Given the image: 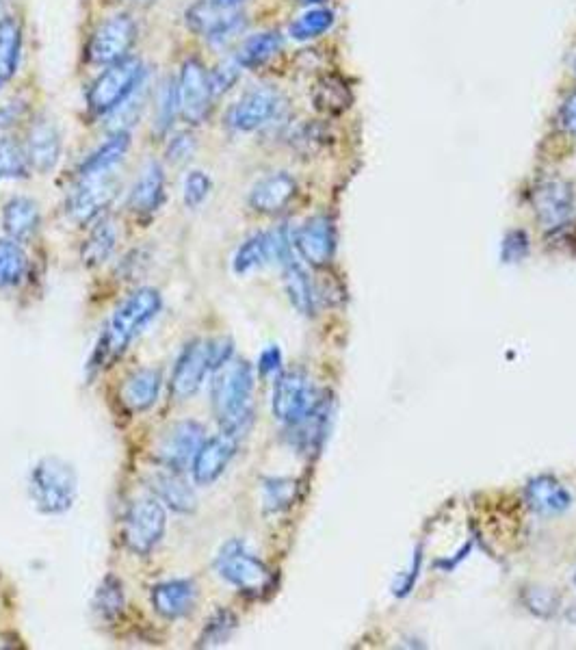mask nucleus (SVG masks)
<instances>
[{
	"label": "nucleus",
	"mask_w": 576,
	"mask_h": 650,
	"mask_svg": "<svg viewBox=\"0 0 576 650\" xmlns=\"http://www.w3.org/2000/svg\"><path fill=\"white\" fill-rule=\"evenodd\" d=\"M163 297L156 289H137L115 308L113 317L104 328L94 356L96 367H109V362L120 358L133 345L135 338L159 317Z\"/></svg>",
	"instance_id": "nucleus-1"
},
{
	"label": "nucleus",
	"mask_w": 576,
	"mask_h": 650,
	"mask_svg": "<svg viewBox=\"0 0 576 650\" xmlns=\"http://www.w3.org/2000/svg\"><path fill=\"white\" fill-rule=\"evenodd\" d=\"M254 369L250 362L232 358L213 371L211 401L217 421L224 432L243 436L252 423L254 408Z\"/></svg>",
	"instance_id": "nucleus-2"
},
{
	"label": "nucleus",
	"mask_w": 576,
	"mask_h": 650,
	"mask_svg": "<svg viewBox=\"0 0 576 650\" xmlns=\"http://www.w3.org/2000/svg\"><path fill=\"white\" fill-rule=\"evenodd\" d=\"M29 497L39 512L46 516H59L72 510L78 494V479L72 464L61 458H42L26 477Z\"/></svg>",
	"instance_id": "nucleus-3"
},
{
	"label": "nucleus",
	"mask_w": 576,
	"mask_h": 650,
	"mask_svg": "<svg viewBox=\"0 0 576 650\" xmlns=\"http://www.w3.org/2000/svg\"><path fill=\"white\" fill-rule=\"evenodd\" d=\"M146 74L148 72L143 68L141 59L130 55L102 68L87 91L89 111L94 115H111L146 83Z\"/></svg>",
	"instance_id": "nucleus-4"
},
{
	"label": "nucleus",
	"mask_w": 576,
	"mask_h": 650,
	"mask_svg": "<svg viewBox=\"0 0 576 650\" xmlns=\"http://www.w3.org/2000/svg\"><path fill=\"white\" fill-rule=\"evenodd\" d=\"M167 531V507L154 497L130 501L124 514V544L137 555H148L161 544Z\"/></svg>",
	"instance_id": "nucleus-5"
},
{
	"label": "nucleus",
	"mask_w": 576,
	"mask_h": 650,
	"mask_svg": "<svg viewBox=\"0 0 576 650\" xmlns=\"http://www.w3.org/2000/svg\"><path fill=\"white\" fill-rule=\"evenodd\" d=\"M215 570L232 588L245 594H263L271 585L269 568L241 540H230L221 546Z\"/></svg>",
	"instance_id": "nucleus-6"
},
{
	"label": "nucleus",
	"mask_w": 576,
	"mask_h": 650,
	"mask_svg": "<svg viewBox=\"0 0 576 650\" xmlns=\"http://www.w3.org/2000/svg\"><path fill=\"white\" fill-rule=\"evenodd\" d=\"M319 393L310 377L301 371L280 373L276 386H273V414L284 425H295L319 406Z\"/></svg>",
	"instance_id": "nucleus-7"
},
{
	"label": "nucleus",
	"mask_w": 576,
	"mask_h": 650,
	"mask_svg": "<svg viewBox=\"0 0 576 650\" xmlns=\"http://www.w3.org/2000/svg\"><path fill=\"white\" fill-rule=\"evenodd\" d=\"M137 39V24L128 13H113L107 20H102L94 35L89 39L87 59L91 65L107 68L111 63L128 57Z\"/></svg>",
	"instance_id": "nucleus-8"
},
{
	"label": "nucleus",
	"mask_w": 576,
	"mask_h": 650,
	"mask_svg": "<svg viewBox=\"0 0 576 650\" xmlns=\"http://www.w3.org/2000/svg\"><path fill=\"white\" fill-rule=\"evenodd\" d=\"M187 26L215 48L228 46L245 29V16L237 9H221L211 0H198L187 9Z\"/></svg>",
	"instance_id": "nucleus-9"
},
{
	"label": "nucleus",
	"mask_w": 576,
	"mask_h": 650,
	"mask_svg": "<svg viewBox=\"0 0 576 650\" xmlns=\"http://www.w3.org/2000/svg\"><path fill=\"white\" fill-rule=\"evenodd\" d=\"M120 187L117 172L113 174H78V182L68 200V213L76 224H91L102 217Z\"/></svg>",
	"instance_id": "nucleus-10"
},
{
	"label": "nucleus",
	"mask_w": 576,
	"mask_h": 650,
	"mask_svg": "<svg viewBox=\"0 0 576 650\" xmlns=\"http://www.w3.org/2000/svg\"><path fill=\"white\" fill-rule=\"evenodd\" d=\"M204 440L206 432L198 421H178L172 427H167L159 442H156L154 458L161 468L185 473L187 468H191L195 453H198Z\"/></svg>",
	"instance_id": "nucleus-11"
},
{
	"label": "nucleus",
	"mask_w": 576,
	"mask_h": 650,
	"mask_svg": "<svg viewBox=\"0 0 576 650\" xmlns=\"http://www.w3.org/2000/svg\"><path fill=\"white\" fill-rule=\"evenodd\" d=\"M178 98H180V117L187 124H202L213 107V87L208 70L198 59H187L182 63L178 76Z\"/></svg>",
	"instance_id": "nucleus-12"
},
{
	"label": "nucleus",
	"mask_w": 576,
	"mask_h": 650,
	"mask_svg": "<svg viewBox=\"0 0 576 650\" xmlns=\"http://www.w3.org/2000/svg\"><path fill=\"white\" fill-rule=\"evenodd\" d=\"M282 109V96L273 87H254L232 104L226 124L237 133H254L276 120Z\"/></svg>",
	"instance_id": "nucleus-13"
},
{
	"label": "nucleus",
	"mask_w": 576,
	"mask_h": 650,
	"mask_svg": "<svg viewBox=\"0 0 576 650\" xmlns=\"http://www.w3.org/2000/svg\"><path fill=\"white\" fill-rule=\"evenodd\" d=\"M239 436L221 432L206 438L191 462V477L198 486H213L215 481L228 471L234 455H237Z\"/></svg>",
	"instance_id": "nucleus-14"
},
{
	"label": "nucleus",
	"mask_w": 576,
	"mask_h": 650,
	"mask_svg": "<svg viewBox=\"0 0 576 650\" xmlns=\"http://www.w3.org/2000/svg\"><path fill=\"white\" fill-rule=\"evenodd\" d=\"M213 373L211 345L208 341H191L180 351L172 373V393L178 399H189L204 386L206 377Z\"/></svg>",
	"instance_id": "nucleus-15"
},
{
	"label": "nucleus",
	"mask_w": 576,
	"mask_h": 650,
	"mask_svg": "<svg viewBox=\"0 0 576 650\" xmlns=\"http://www.w3.org/2000/svg\"><path fill=\"white\" fill-rule=\"evenodd\" d=\"M531 204L546 230H559L568 224L574 211V193L566 180H544L533 191Z\"/></svg>",
	"instance_id": "nucleus-16"
},
{
	"label": "nucleus",
	"mask_w": 576,
	"mask_h": 650,
	"mask_svg": "<svg viewBox=\"0 0 576 650\" xmlns=\"http://www.w3.org/2000/svg\"><path fill=\"white\" fill-rule=\"evenodd\" d=\"M26 156H29L31 169L39 174H48L57 167L63 150V137L59 126L46 115L35 117L26 139Z\"/></svg>",
	"instance_id": "nucleus-17"
},
{
	"label": "nucleus",
	"mask_w": 576,
	"mask_h": 650,
	"mask_svg": "<svg viewBox=\"0 0 576 650\" xmlns=\"http://www.w3.org/2000/svg\"><path fill=\"white\" fill-rule=\"evenodd\" d=\"M150 603L156 614L165 620L189 616L198 603V585L193 579H169L150 588Z\"/></svg>",
	"instance_id": "nucleus-18"
},
{
	"label": "nucleus",
	"mask_w": 576,
	"mask_h": 650,
	"mask_svg": "<svg viewBox=\"0 0 576 650\" xmlns=\"http://www.w3.org/2000/svg\"><path fill=\"white\" fill-rule=\"evenodd\" d=\"M297 254L314 267H323L332 260L336 250V234L332 221L319 215L308 219L304 226L295 232Z\"/></svg>",
	"instance_id": "nucleus-19"
},
{
	"label": "nucleus",
	"mask_w": 576,
	"mask_h": 650,
	"mask_svg": "<svg viewBox=\"0 0 576 650\" xmlns=\"http://www.w3.org/2000/svg\"><path fill=\"white\" fill-rule=\"evenodd\" d=\"M148 486L154 497L169 507V510L189 514L198 507V494H195L193 486L185 479V473L159 468V471L150 475Z\"/></svg>",
	"instance_id": "nucleus-20"
},
{
	"label": "nucleus",
	"mask_w": 576,
	"mask_h": 650,
	"mask_svg": "<svg viewBox=\"0 0 576 650\" xmlns=\"http://www.w3.org/2000/svg\"><path fill=\"white\" fill-rule=\"evenodd\" d=\"M130 208L137 215H154L165 204V169L161 163L148 161L143 165L139 178L128 198Z\"/></svg>",
	"instance_id": "nucleus-21"
},
{
	"label": "nucleus",
	"mask_w": 576,
	"mask_h": 650,
	"mask_svg": "<svg viewBox=\"0 0 576 650\" xmlns=\"http://www.w3.org/2000/svg\"><path fill=\"white\" fill-rule=\"evenodd\" d=\"M297 193V182L291 174L276 172L260 178L250 191V206L258 213L273 215L288 206Z\"/></svg>",
	"instance_id": "nucleus-22"
},
{
	"label": "nucleus",
	"mask_w": 576,
	"mask_h": 650,
	"mask_svg": "<svg viewBox=\"0 0 576 650\" xmlns=\"http://www.w3.org/2000/svg\"><path fill=\"white\" fill-rule=\"evenodd\" d=\"M163 377L159 369L143 367L130 373L122 386V401L133 412H146L159 401Z\"/></svg>",
	"instance_id": "nucleus-23"
},
{
	"label": "nucleus",
	"mask_w": 576,
	"mask_h": 650,
	"mask_svg": "<svg viewBox=\"0 0 576 650\" xmlns=\"http://www.w3.org/2000/svg\"><path fill=\"white\" fill-rule=\"evenodd\" d=\"M39 221H42V215H39L37 202L24 198V195H16L3 206V228L13 241H29L39 230Z\"/></svg>",
	"instance_id": "nucleus-24"
},
{
	"label": "nucleus",
	"mask_w": 576,
	"mask_h": 650,
	"mask_svg": "<svg viewBox=\"0 0 576 650\" xmlns=\"http://www.w3.org/2000/svg\"><path fill=\"white\" fill-rule=\"evenodd\" d=\"M130 130H115L111 137L91 152L81 165V174H113L124 163L130 150Z\"/></svg>",
	"instance_id": "nucleus-25"
},
{
	"label": "nucleus",
	"mask_w": 576,
	"mask_h": 650,
	"mask_svg": "<svg viewBox=\"0 0 576 650\" xmlns=\"http://www.w3.org/2000/svg\"><path fill=\"white\" fill-rule=\"evenodd\" d=\"M527 501L540 514H561L572 505L570 492L557 479L542 475L527 484Z\"/></svg>",
	"instance_id": "nucleus-26"
},
{
	"label": "nucleus",
	"mask_w": 576,
	"mask_h": 650,
	"mask_svg": "<svg viewBox=\"0 0 576 650\" xmlns=\"http://www.w3.org/2000/svg\"><path fill=\"white\" fill-rule=\"evenodd\" d=\"M117 247V226L115 221L107 215H102L94 221L91 226L87 239L83 241V263L87 267H98L102 263H107L111 254Z\"/></svg>",
	"instance_id": "nucleus-27"
},
{
	"label": "nucleus",
	"mask_w": 576,
	"mask_h": 650,
	"mask_svg": "<svg viewBox=\"0 0 576 650\" xmlns=\"http://www.w3.org/2000/svg\"><path fill=\"white\" fill-rule=\"evenodd\" d=\"M22 50L20 22L11 16L0 18V89L18 72Z\"/></svg>",
	"instance_id": "nucleus-28"
},
{
	"label": "nucleus",
	"mask_w": 576,
	"mask_h": 650,
	"mask_svg": "<svg viewBox=\"0 0 576 650\" xmlns=\"http://www.w3.org/2000/svg\"><path fill=\"white\" fill-rule=\"evenodd\" d=\"M282 271H284V289L288 293V299H291V304L301 312V315H312L317 297H314V286L304 265H301L299 258L295 256L291 260H286L282 265Z\"/></svg>",
	"instance_id": "nucleus-29"
},
{
	"label": "nucleus",
	"mask_w": 576,
	"mask_h": 650,
	"mask_svg": "<svg viewBox=\"0 0 576 650\" xmlns=\"http://www.w3.org/2000/svg\"><path fill=\"white\" fill-rule=\"evenodd\" d=\"M284 48V37L278 31H265L247 37L237 52V59L243 70H256L260 65L269 63Z\"/></svg>",
	"instance_id": "nucleus-30"
},
{
	"label": "nucleus",
	"mask_w": 576,
	"mask_h": 650,
	"mask_svg": "<svg viewBox=\"0 0 576 650\" xmlns=\"http://www.w3.org/2000/svg\"><path fill=\"white\" fill-rule=\"evenodd\" d=\"M29 269V256H26L20 241L0 239V291L18 286Z\"/></svg>",
	"instance_id": "nucleus-31"
},
{
	"label": "nucleus",
	"mask_w": 576,
	"mask_h": 650,
	"mask_svg": "<svg viewBox=\"0 0 576 650\" xmlns=\"http://www.w3.org/2000/svg\"><path fill=\"white\" fill-rule=\"evenodd\" d=\"M126 605V592L122 579L115 575H107L102 579L100 588L94 596V609L102 620H115L124 611Z\"/></svg>",
	"instance_id": "nucleus-32"
},
{
	"label": "nucleus",
	"mask_w": 576,
	"mask_h": 650,
	"mask_svg": "<svg viewBox=\"0 0 576 650\" xmlns=\"http://www.w3.org/2000/svg\"><path fill=\"white\" fill-rule=\"evenodd\" d=\"M334 26V11L332 9H325V7H314L306 13H301V16L291 24V29H288V35L297 42H310V39H317L323 33H327Z\"/></svg>",
	"instance_id": "nucleus-33"
},
{
	"label": "nucleus",
	"mask_w": 576,
	"mask_h": 650,
	"mask_svg": "<svg viewBox=\"0 0 576 650\" xmlns=\"http://www.w3.org/2000/svg\"><path fill=\"white\" fill-rule=\"evenodd\" d=\"M353 96L343 78L325 76L314 91V104L325 113H343L349 109Z\"/></svg>",
	"instance_id": "nucleus-34"
},
{
	"label": "nucleus",
	"mask_w": 576,
	"mask_h": 650,
	"mask_svg": "<svg viewBox=\"0 0 576 650\" xmlns=\"http://www.w3.org/2000/svg\"><path fill=\"white\" fill-rule=\"evenodd\" d=\"M31 174V163L24 146L16 139H0V180H24Z\"/></svg>",
	"instance_id": "nucleus-35"
},
{
	"label": "nucleus",
	"mask_w": 576,
	"mask_h": 650,
	"mask_svg": "<svg viewBox=\"0 0 576 650\" xmlns=\"http://www.w3.org/2000/svg\"><path fill=\"white\" fill-rule=\"evenodd\" d=\"M180 115V98H178V81L174 78H165L156 94V130L161 135L169 133L176 124V117Z\"/></svg>",
	"instance_id": "nucleus-36"
},
{
	"label": "nucleus",
	"mask_w": 576,
	"mask_h": 650,
	"mask_svg": "<svg viewBox=\"0 0 576 650\" xmlns=\"http://www.w3.org/2000/svg\"><path fill=\"white\" fill-rule=\"evenodd\" d=\"M234 629H237V616H234L230 609L221 607L215 611L211 618H208L206 627L202 629V635L198 640V646H202V648L224 646L232 637Z\"/></svg>",
	"instance_id": "nucleus-37"
},
{
	"label": "nucleus",
	"mask_w": 576,
	"mask_h": 650,
	"mask_svg": "<svg viewBox=\"0 0 576 650\" xmlns=\"http://www.w3.org/2000/svg\"><path fill=\"white\" fill-rule=\"evenodd\" d=\"M295 494H297V481L293 479L271 477L263 481V505L271 514L286 510V507L295 501Z\"/></svg>",
	"instance_id": "nucleus-38"
},
{
	"label": "nucleus",
	"mask_w": 576,
	"mask_h": 650,
	"mask_svg": "<svg viewBox=\"0 0 576 650\" xmlns=\"http://www.w3.org/2000/svg\"><path fill=\"white\" fill-rule=\"evenodd\" d=\"M213 191V180L208 174L200 172V169H193L187 174L185 185H182V198H185L187 208H200L208 195Z\"/></svg>",
	"instance_id": "nucleus-39"
},
{
	"label": "nucleus",
	"mask_w": 576,
	"mask_h": 650,
	"mask_svg": "<svg viewBox=\"0 0 576 650\" xmlns=\"http://www.w3.org/2000/svg\"><path fill=\"white\" fill-rule=\"evenodd\" d=\"M241 63L237 59H228L224 63H219L215 65V68L208 72V78H211V87H213V94L215 98L221 96V94H226V91H230L234 85L239 83V78H241Z\"/></svg>",
	"instance_id": "nucleus-40"
},
{
	"label": "nucleus",
	"mask_w": 576,
	"mask_h": 650,
	"mask_svg": "<svg viewBox=\"0 0 576 650\" xmlns=\"http://www.w3.org/2000/svg\"><path fill=\"white\" fill-rule=\"evenodd\" d=\"M195 150H198V141H195L193 133H189V130H182V133H176L172 139H169L165 156H167V161L180 165V163L189 161L195 154Z\"/></svg>",
	"instance_id": "nucleus-41"
},
{
	"label": "nucleus",
	"mask_w": 576,
	"mask_h": 650,
	"mask_svg": "<svg viewBox=\"0 0 576 650\" xmlns=\"http://www.w3.org/2000/svg\"><path fill=\"white\" fill-rule=\"evenodd\" d=\"M529 252V237L527 232L512 230L503 241V260L505 263H518Z\"/></svg>",
	"instance_id": "nucleus-42"
},
{
	"label": "nucleus",
	"mask_w": 576,
	"mask_h": 650,
	"mask_svg": "<svg viewBox=\"0 0 576 650\" xmlns=\"http://www.w3.org/2000/svg\"><path fill=\"white\" fill-rule=\"evenodd\" d=\"M557 596L551 590L544 588H531L527 592V605L531 611H535L538 616H551L557 609Z\"/></svg>",
	"instance_id": "nucleus-43"
},
{
	"label": "nucleus",
	"mask_w": 576,
	"mask_h": 650,
	"mask_svg": "<svg viewBox=\"0 0 576 650\" xmlns=\"http://www.w3.org/2000/svg\"><path fill=\"white\" fill-rule=\"evenodd\" d=\"M258 371L265 377L280 375L282 371V351L276 345H269L258 358Z\"/></svg>",
	"instance_id": "nucleus-44"
},
{
	"label": "nucleus",
	"mask_w": 576,
	"mask_h": 650,
	"mask_svg": "<svg viewBox=\"0 0 576 650\" xmlns=\"http://www.w3.org/2000/svg\"><path fill=\"white\" fill-rule=\"evenodd\" d=\"M418 570H421V564H418V555L412 559V564L408 570H403V575H399V579L392 585V592L397 596H405L410 594V590L414 588L416 577H418Z\"/></svg>",
	"instance_id": "nucleus-45"
},
{
	"label": "nucleus",
	"mask_w": 576,
	"mask_h": 650,
	"mask_svg": "<svg viewBox=\"0 0 576 650\" xmlns=\"http://www.w3.org/2000/svg\"><path fill=\"white\" fill-rule=\"evenodd\" d=\"M561 126L576 137V91L564 102V107H561Z\"/></svg>",
	"instance_id": "nucleus-46"
},
{
	"label": "nucleus",
	"mask_w": 576,
	"mask_h": 650,
	"mask_svg": "<svg viewBox=\"0 0 576 650\" xmlns=\"http://www.w3.org/2000/svg\"><path fill=\"white\" fill-rule=\"evenodd\" d=\"M20 102H9L7 107L0 109V126H11L16 120H20Z\"/></svg>",
	"instance_id": "nucleus-47"
},
{
	"label": "nucleus",
	"mask_w": 576,
	"mask_h": 650,
	"mask_svg": "<svg viewBox=\"0 0 576 650\" xmlns=\"http://www.w3.org/2000/svg\"><path fill=\"white\" fill-rule=\"evenodd\" d=\"M211 3L221 7V9H237L243 3V0H211Z\"/></svg>",
	"instance_id": "nucleus-48"
},
{
	"label": "nucleus",
	"mask_w": 576,
	"mask_h": 650,
	"mask_svg": "<svg viewBox=\"0 0 576 650\" xmlns=\"http://www.w3.org/2000/svg\"><path fill=\"white\" fill-rule=\"evenodd\" d=\"M128 3H133V5H150V3H156V0H128Z\"/></svg>",
	"instance_id": "nucleus-49"
},
{
	"label": "nucleus",
	"mask_w": 576,
	"mask_h": 650,
	"mask_svg": "<svg viewBox=\"0 0 576 650\" xmlns=\"http://www.w3.org/2000/svg\"><path fill=\"white\" fill-rule=\"evenodd\" d=\"M299 3L301 5H319V3H323V0H299Z\"/></svg>",
	"instance_id": "nucleus-50"
},
{
	"label": "nucleus",
	"mask_w": 576,
	"mask_h": 650,
	"mask_svg": "<svg viewBox=\"0 0 576 650\" xmlns=\"http://www.w3.org/2000/svg\"><path fill=\"white\" fill-rule=\"evenodd\" d=\"M574 583H576V577H574Z\"/></svg>",
	"instance_id": "nucleus-51"
}]
</instances>
